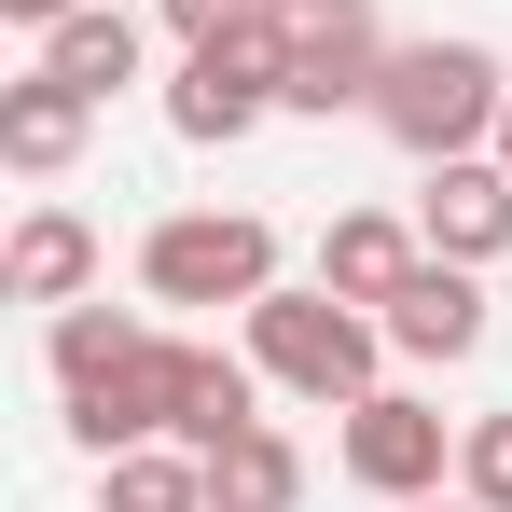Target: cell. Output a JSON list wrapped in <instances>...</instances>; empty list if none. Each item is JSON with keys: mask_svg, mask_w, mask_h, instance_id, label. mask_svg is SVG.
Returning a JSON list of instances; mask_svg holds the SVG:
<instances>
[{"mask_svg": "<svg viewBox=\"0 0 512 512\" xmlns=\"http://www.w3.org/2000/svg\"><path fill=\"white\" fill-rule=\"evenodd\" d=\"M457 499L512 512V416H471V429H457Z\"/></svg>", "mask_w": 512, "mask_h": 512, "instance_id": "cell-18", "label": "cell"}, {"mask_svg": "<svg viewBox=\"0 0 512 512\" xmlns=\"http://www.w3.org/2000/svg\"><path fill=\"white\" fill-rule=\"evenodd\" d=\"M416 263H429V236H416V222H388V208H346L333 236H319V291H346V305H388Z\"/></svg>", "mask_w": 512, "mask_h": 512, "instance_id": "cell-11", "label": "cell"}, {"mask_svg": "<svg viewBox=\"0 0 512 512\" xmlns=\"http://www.w3.org/2000/svg\"><path fill=\"white\" fill-rule=\"evenodd\" d=\"M139 291L153 305H263L277 291V236L250 208H180V222L139 236Z\"/></svg>", "mask_w": 512, "mask_h": 512, "instance_id": "cell-3", "label": "cell"}, {"mask_svg": "<svg viewBox=\"0 0 512 512\" xmlns=\"http://www.w3.org/2000/svg\"><path fill=\"white\" fill-rule=\"evenodd\" d=\"M402 512H485V499H402Z\"/></svg>", "mask_w": 512, "mask_h": 512, "instance_id": "cell-21", "label": "cell"}, {"mask_svg": "<svg viewBox=\"0 0 512 512\" xmlns=\"http://www.w3.org/2000/svg\"><path fill=\"white\" fill-rule=\"evenodd\" d=\"M305 499V457L277 443V429H236L222 457H208V512H291Z\"/></svg>", "mask_w": 512, "mask_h": 512, "instance_id": "cell-15", "label": "cell"}, {"mask_svg": "<svg viewBox=\"0 0 512 512\" xmlns=\"http://www.w3.org/2000/svg\"><path fill=\"white\" fill-rule=\"evenodd\" d=\"M42 70L84 84V97H125L139 84V14H125V0H84L70 28H42Z\"/></svg>", "mask_w": 512, "mask_h": 512, "instance_id": "cell-13", "label": "cell"}, {"mask_svg": "<svg viewBox=\"0 0 512 512\" xmlns=\"http://www.w3.org/2000/svg\"><path fill=\"white\" fill-rule=\"evenodd\" d=\"M333 457H346V485H360V499H388V512H402V499H443L457 429L429 416L416 388H374V402H346V443H333Z\"/></svg>", "mask_w": 512, "mask_h": 512, "instance_id": "cell-5", "label": "cell"}, {"mask_svg": "<svg viewBox=\"0 0 512 512\" xmlns=\"http://www.w3.org/2000/svg\"><path fill=\"white\" fill-rule=\"evenodd\" d=\"M0 14H14V28H70L84 0H0Z\"/></svg>", "mask_w": 512, "mask_h": 512, "instance_id": "cell-20", "label": "cell"}, {"mask_svg": "<svg viewBox=\"0 0 512 512\" xmlns=\"http://www.w3.org/2000/svg\"><path fill=\"white\" fill-rule=\"evenodd\" d=\"M97 471H111L97 512H208V457H194V443H125V457H97Z\"/></svg>", "mask_w": 512, "mask_h": 512, "instance_id": "cell-16", "label": "cell"}, {"mask_svg": "<svg viewBox=\"0 0 512 512\" xmlns=\"http://www.w3.org/2000/svg\"><path fill=\"white\" fill-rule=\"evenodd\" d=\"M416 236L443 263H499L512 250V167H499V153H443L429 194H416Z\"/></svg>", "mask_w": 512, "mask_h": 512, "instance_id": "cell-8", "label": "cell"}, {"mask_svg": "<svg viewBox=\"0 0 512 512\" xmlns=\"http://www.w3.org/2000/svg\"><path fill=\"white\" fill-rule=\"evenodd\" d=\"M263 111H291V84H277V42H194V56H180V84H167V125L180 139H194V153H208V139H250Z\"/></svg>", "mask_w": 512, "mask_h": 512, "instance_id": "cell-7", "label": "cell"}, {"mask_svg": "<svg viewBox=\"0 0 512 512\" xmlns=\"http://www.w3.org/2000/svg\"><path fill=\"white\" fill-rule=\"evenodd\" d=\"M180 360H194V333H139L97 388H70V443H84V457L167 443V429H180Z\"/></svg>", "mask_w": 512, "mask_h": 512, "instance_id": "cell-6", "label": "cell"}, {"mask_svg": "<svg viewBox=\"0 0 512 512\" xmlns=\"http://www.w3.org/2000/svg\"><path fill=\"white\" fill-rule=\"evenodd\" d=\"M139 333H153V319H125V305H56V388H97Z\"/></svg>", "mask_w": 512, "mask_h": 512, "instance_id": "cell-17", "label": "cell"}, {"mask_svg": "<svg viewBox=\"0 0 512 512\" xmlns=\"http://www.w3.org/2000/svg\"><path fill=\"white\" fill-rule=\"evenodd\" d=\"M263 42H277L291 111H374V70H388L374 0H263Z\"/></svg>", "mask_w": 512, "mask_h": 512, "instance_id": "cell-4", "label": "cell"}, {"mask_svg": "<svg viewBox=\"0 0 512 512\" xmlns=\"http://www.w3.org/2000/svg\"><path fill=\"white\" fill-rule=\"evenodd\" d=\"M250 319V360L277 374V388H305V402H374V360H388V319L374 305H346V291H263V305H236Z\"/></svg>", "mask_w": 512, "mask_h": 512, "instance_id": "cell-2", "label": "cell"}, {"mask_svg": "<svg viewBox=\"0 0 512 512\" xmlns=\"http://www.w3.org/2000/svg\"><path fill=\"white\" fill-rule=\"evenodd\" d=\"M84 125H97V97H84V84H56V70H28V84H0V167L56 180L70 153H84Z\"/></svg>", "mask_w": 512, "mask_h": 512, "instance_id": "cell-10", "label": "cell"}, {"mask_svg": "<svg viewBox=\"0 0 512 512\" xmlns=\"http://www.w3.org/2000/svg\"><path fill=\"white\" fill-rule=\"evenodd\" d=\"M499 111H512V70L485 56V42H388V70H374V125H388L416 167L485 153Z\"/></svg>", "mask_w": 512, "mask_h": 512, "instance_id": "cell-1", "label": "cell"}, {"mask_svg": "<svg viewBox=\"0 0 512 512\" xmlns=\"http://www.w3.org/2000/svg\"><path fill=\"white\" fill-rule=\"evenodd\" d=\"M153 14H167L180 56H194V42H250V28H263V0H153Z\"/></svg>", "mask_w": 512, "mask_h": 512, "instance_id": "cell-19", "label": "cell"}, {"mask_svg": "<svg viewBox=\"0 0 512 512\" xmlns=\"http://www.w3.org/2000/svg\"><path fill=\"white\" fill-rule=\"evenodd\" d=\"M250 402H263V360H222V346H194V360H180V429H167V443H194V457H222L236 429H263Z\"/></svg>", "mask_w": 512, "mask_h": 512, "instance_id": "cell-14", "label": "cell"}, {"mask_svg": "<svg viewBox=\"0 0 512 512\" xmlns=\"http://www.w3.org/2000/svg\"><path fill=\"white\" fill-rule=\"evenodd\" d=\"M0 291H14V305H84L97 291V236L70 222V208H28L14 250H0Z\"/></svg>", "mask_w": 512, "mask_h": 512, "instance_id": "cell-12", "label": "cell"}, {"mask_svg": "<svg viewBox=\"0 0 512 512\" xmlns=\"http://www.w3.org/2000/svg\"><path fill=\"white\" fill-rule=\"evenodd\" d=\"M499 167H512V111H499Z\"/></svg>", "mask_w": 512, "mask_h": 512, "instance_id": "cell-22", "label": "cell"}, {"mask_svg": "<svg viewBox=\"0 0 512 512\" xmlns=\"http://www.w3.org/2000/svg\"><path fill=\"white\" fill-rule=\"evenodd\" d=\"M374 319H388L402 360H471V346H485V263H443V250H429Z\"/></svg>", "mask_w": 512, "mask_h": 512, "instance_id": "cell-9", "label": "cell"}]
</instances>
